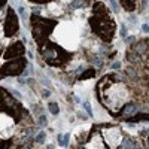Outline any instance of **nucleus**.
I'll return each instance as SVG.
<instances>
[{"instance_id":"f257e3e1","label":"nucleus","mask_w":149,"mask_h":149,"mask_svg":"<svg viewBox=\"0 0 149 149\" xmlns=\"http://www.w3.org/2000/svg\"><path fill=\"white\" fill-rule=\"evenodd\" d=\"M97 91L100 94V100L112 110L115 112L119 106L124 104L127 98V88L116 76L107 74L97 85Z\"/></svg>"},{"instance_id":"f03ea898","label":"nucleus","mask_w":149,"mask_h":149,"mask_svg":"<svg viewBox=\"0 0 149 149\" xmlns=\"http://www.w3.org/2000/svg\"><path fill=\"white\" fill-rule=\"evenodd\" d=\"M88 21H90V26H91L93 31L100 37L103 42L109 43L113 39L116 24H115V19L110 17L104 3H100V2L94 3L93 14H91V18Z\"/></svg>"},{"instance_id":"7ed1b4c3","label":"nucleus","mask_w":149,"mask_h":149,"mask_svg":"<svg viewBox=\"0 0 149 149\" xmlns=\"http://www.w3.org/2000/svg\"><path fill=\"white\" fill-rule=\"evenodd\" d=\"M39 54L45 63L55 67H61L67 64L72 58L70 52H67L64 48H61L58 43H54L51 40H46L45 43L39 45Z\"/></svg>"},{"instance_id":"20e7f679","label":"nucleus","mask_w":149,"mask_h":149,"mask_svg":"<svg viewBox=\"0 0 149 149\" xmlns=\"http://www.w3.org/2000/svg\"><path fill=\"white\" fill-rule=\"evenodd\" d=\"M0 113L9 115L17 124L21 122L24 118L29 115V112L22 107L19 102H17L9 91L0 86Z\"/></svg>"},{"instance_id":"39448f33","label":"nucleus","mask_w":149,"mask_h":149,"mask_svg":"<svg viewBox=\"0 0 149 149\" xmlns=\"http://www.w3.org/2000/svg\"><path fill=\"white\" fill-rule=\"evenodd\" d=\"M30 24H31L33 39L36 40L37 45H42L48 40V37L54 31V29L57 26V21L49 19V18H43V17H39V15H31Z\"/></svg>"},{"instance_id":"423d86ee","label":"nucleus","mask_w":149,"mask_h":149,"mask_svg":"<svg viewBox=\"0 0 149 149\" xmlns=\"http://www.w3.org/2000/svg\"><path fill=\"white\" fill-rule=\"evenodd\" d=\"M27 66V60L24 57H17V58H12V60H8L6 63L0 67L2 70V76H18L24 72Z\"/></svg>"},{"instance_id":"0eeeda50","label":"nucleus","mask_w":149,"mask_h":149,"mask_svg":"<svg viewBox=\"0 0 149 149\" xmlns=\"http://www.w3.org/2000/svg\"><path fill=\"white\" fill-rule=\"evenodd\" d=\"M19 29V21L15 14V10L12 8H8L6 10V19H5V36L12 37Z\"/></svg>"},{"instance_id":"6e6552de","label":"nucleus","mask_w":149,"mask_h":149,"mask_svg":"<svg viewBox=\"0 0 149 149\" xmlns=\"http://www.w3.org/2000/svg\"><path fill=\"white\" fill-rule=\"evenodd\" d=\"M102 130H103V136H104V140H106V146L116 148L124 140L122 134H121V130L118 127H104Z\"/></svg>"},{"instance_id":"1a4fd4ad","label":"nucleus","mask_w":149,"mask_h":149,"mask_svg":"<svg viewBox=\"0 0 149 149\" xmlns=\"http://www.w3.org/2000/svg\"><path fill=\"white\" fill-rule=\"evenodd\" d=\"M24 52H26L24 45L21 42H14L12 45H9L6 48L3 57H5V60H12V58H17V57H22Z\"/></svg>"},{"instance_id":"9d476101","label":"nucleus","mask_w":149,"mask_h":149,"mask_svg":"<svg viewBox=\"0 0 149 149\" xmlns=\"http://www.w3.org/2000/svg\"><path fill=\"white\" fill-rule=\"evenodd\" d=\"M136 112H137V104L136 103H125V106L122 107V110L118 113V116L122 118V119H125L128 116H133Z\"/></svg>"},{"instance_id":"9b49d317","label":"nucleus","mask_w":149,"mask_h":149,"mask_svg":"<svg viewBox=\"0 0 149 149\" xmlns=\"http://www.w3.org/2000/svg\"><path fill=\"white\" fill-rule=\"evenodd\" d=\"M125 121L127 122H136V121H149V113H136L133 115V116H128V118H125Z\"/></svg>"},{"instance_id":"f8f14e48","label":"nucleus","mask_w":149,"mask_h":149,"mask_svg":"<svg viewBox=\"0 0 149 149\" xmlns=\"http://www.w3.org/2000/svg\"><path fill=\"white\" fill-rule=\"evenodd\" d=\"M121 6L125 10L131 12V10L136 9V2H134V0H121Z\"/></svg>"},{"instance_id":"ddd939ff","label":"nucleus","mask_w":149,"mask_h":149,"mask_svg":"<svg viewBox=\"0 0 149 149\" xmlns=\"http://www.w3.org/2000/svg\"><path fill=\"white\" fill-rule=\"evenodd\" d=\"M95 76V70L94 69H88V70H85L81 76H79V79L81 81H84V79H91V78H94Z\"/></svg>"},{"instance_id":"4468645a","label":"nucleus","mask_w":149,"mask_h":149,"mask_svg":"<svg viewBox=\"0 0 149 149\" xmlns=\"http://www.w3.org/2000/svg\"><path fill=\"white\" fill-rule=\"evenodd\" d=\"M69 137H70L69 134L60 136V137H58V143H60V146H67V143H69Z\"/></svg>"},{"instance_id":"2eb2a0df","label":"nucleus","mask_w":149,"mask_h":149,"mask_svg":"<svg viewBox=\"0 0 149 149\" xmlns=\"http://www.w3.org/2000/svg\"><path fill=\"white\" fill-rule=\"evenodd\" d=\"M49 110H51V113L57 115L58 112H60V107H58V104H57V103H49Z\"/></svg>"},{"instance_id":"dca6fc26","label":"nucleus","mask_w":149,"mask_h":149,"mask_svg":"<svg viewBox=\"0 0 149 149\" xmlns=\"http://www.w3.org/2000/svg\"><path fill=\"white\" fill-rule=\"evenodd\" d=\"M127 34H128L127 27H125V24H122V26H121V36H122V37H125Z\"/></svg>"},{"instance_id":"f3484780","label":"nucleus","mask_w":149,"mask_h":149,"mask_svg":"<svg viewBox=\"0 0 149 149\" xmlns=\"http://www.w3.org/2000/svg\"><path fill=\"white\" fill-rule=\"evenodd\" d=\"M3 146H12V142L10 140H0V148H3Z\"/></svg>"},{"instance_id":"a211bd4d","label":"nucleus","mask_w":149,"mask_h":149,"mask_svg":"<svg viewBox=\"0 0 149 149\" xmlns=\"http://www.w3.org/2000/svg\"><path fill=\"white\" fill-rule=\"evenodd\" d=\"M36 140H37V142H43V140H45V133L42 131V133H39V134H37Z\"/></svg>"},{"instance_id":"6ab92c4d","label":"nucleus","mask_w":149,"mask_h":149,"mask_svg":"<svg viewBox=\"0 0 149 149\" xmlns=\"http://www.w3.org/2000/svg\"><path fill=\"white\" fill-rule=\"evenodd\" d=\"M30 2H33V3H39V5H42V3H49V2H52V0H30Z\"/></svg>"},{"instance_id":"aec40b11","label":"nucleus","mask_w":149,"mask_h":149,"mask_svg":"<svg viewBox=\"0 0 149 149\" xmlns=\"http://www.w3.org/2000/svg\"><path fill=\"white\" fill-rule=\"evenodd\" d=\"M110 5H112V9L113 10H118V5H116L115 0H110Z\"/></svg>"},{"instance_id":"412c9836","label":"nucleus","mask_w":149,"mask_h":149,"mask_svg":"<svg viewBox=\"0 0 149 149\" xmlns=\"http://www.w3.org/2000/svg\"><path fill=\"white\" fill-rule=\"evenodd\" d=\"M142 30H143L145 33H149V24H143V26H142Z\"/></svg>"},{"instance_id":"4be33fe9","label":"nucleus","mask_w":149,"mask_h":149,"mask_svg":"<svg viewBox=\"0 0 149 149\" xmlns=\"http://www.w3.org/2000/svg\"><path fill=\"white\" fill-rule=\"evenodd\" d=\"M85 109L88 110V113H90V116H91V115H93V113H91V106H90L88 103H85Z\"/></svg>"},{"instance_id":"5701e85b","label":"nucleus","mask_w":149,"mask_h":149,"mask_svg":"<svg viewBox=\"0 0 149 149\" xmlns=\"http://www.w3.org/2000/svg\"><path fill=\"white\" fill-rule=\"evenodd\" d=\"M112 69H121V63H113V66H112Z\"/></svg>"},{"instance_id":"b1692460","label":"nucleus","mask_w":149,"mask_h":149,"mask_svg":"<svg viewBox=\"0 0 149 149\" xmlns=\"http://www.w3.org/2000/svg\"><path fill=\"white\" fill-rule=\"evenodd\" d=\"M6 3H8V0H0V8H3Z\"/></svg>"},{"instance_id":"393cba45","label":"nucleus","mask_w":149,"mask_h":149,"mask_svg":"<svg viewBox=\"0 0 149 149\" xmlns=\"http://www.w3.org/2000/svg\"><path fill=\"white\" fill-rule=\"evenodd\" d=\"M133 40H134V37H128V39H127V40H125V42H127V43H131V42H133Z\"/></svg>"},{"instance_id":"a878e982","label":"nucleus","mask_w":149,"mask_h":149,"mask_svg":"<svg viewBox=\"0 0 149 149\" xmlns=\"http://www.w3.org/2000/svg\"><path fill=\"white\" fill-rule=\"evenodd\" d=\"M146 146H149V136L146 137Z\"/></svg>"},{"instance_id":"bb28decb","label":"nucleus","mask_w":149,"mask_h":149,"mask_svg":"<svg viewBox=\"0 0 149 149\" xmlns=\"http://www.w3.org/2000/svg\"><path fill=\"white\" fill-rule=\"evenodd\" d=\"M0 67H2V66H0ZM3 76H2V70H0V79H2Z\"/></svg>"},{"instance_id":"cd10ccee","label":"nucleus","mask_w":149,"mask_h":149,"mask_svg":"<svg viewBox=\"0 0 149 149\" xmlns=\"http://www.w3.org/2000/svg\"><path fill=\"white\" fill-rule=\"evenodd\" d=\"M134 2H136V0H134Z\"/></svg>"}]
</instances>
